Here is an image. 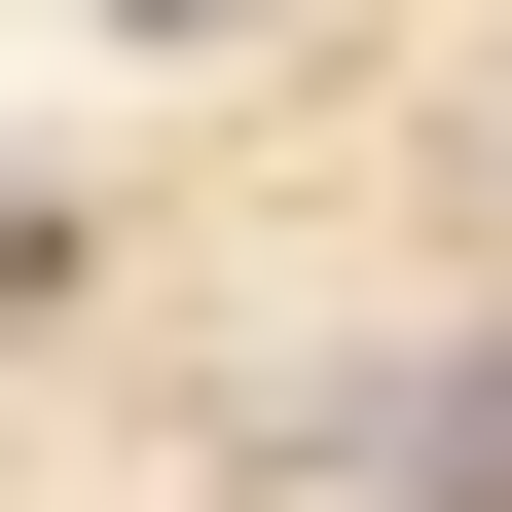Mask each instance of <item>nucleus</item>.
I'll list each match as a JSON object with an SVG mask.
<instances>
[{"label": "nucleus", "instance_id": "nucleus-1", "mask_svg": "<svg viewBox=\"0 0 512 512\" xmlns=\"http://www.w3.org/2000/svg\"><path fill=\"white\" fill-rule=\"evenodd\" d=\"M366 512H512V330H439V366H366Z\"/></svg>", "mask_w": 512, "mask_h": 512}, {"label": "nucleus", "instance_id": "nucleus-2", "mask_svg": "<svg viewBox=\"0 0 512 512\" xmlns=\"http://www.w3.org/2000/svg\"><path fill=\"white\" fill-rule=\"evenodd\" d=\"M147 37H183V0H147Z\"/></svg>", "mask_w": 512, "mask_h": 512}]
</instances>
